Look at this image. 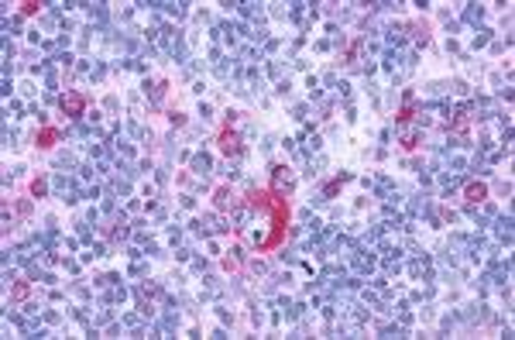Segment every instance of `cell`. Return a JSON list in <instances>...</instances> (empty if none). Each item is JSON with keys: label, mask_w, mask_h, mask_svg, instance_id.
Listing matches in <instances>:
<instances>
[{"label": "cell", "mask_w": 515, "mask_h": 340, "mask_svg": "<svg viewBox=\"0 0 515 340\" xmlns=\"http://www.w3.org/2000/svg\"><path fill=\"white\" fill-rule=\"evenodd\" d=\"M217 206H220V210H227V206L234 210V206H237V203H234V193H227V189H217Z\"/></svg>", "instance_id": "obj_6"}, {"label": "cell", "mask_w": 515, "mask_h": 340, "mask_svg": "<svg viewBox=\"0 0 515 340\" xmlns=\"http://www.w3.org/2000/svg\"><path fill=\"white\" fill-rule=\"evenodd\" d=\"M28 292H31V289H28V282H17V285L11 289V299H14V303H21V299H28Z\"/></svg>", "instance_id": "obj_7"}, {"label": "cell", "mask_w": 515, "mask_h": 340, "mask_svg": "<svg viewBox=\"0 0 515 340\" xmlns=\"http://www.w3.org/2000/svg\"><path fill=\"white\" fill-rule=\"evenodd\" d=\"M220 151H223V155H237V151H240V137H237V131H230V127H227V131L220 134Z\"/></svg>", "instance_id": "obj_2"}, {"label": "cell", "mask_w": 515, "mask_h": 340, "mask_svg": "<svg viewBox=\"0 0 515 340\" xmlns=\"http://www.w3.org/2000/svg\"><path fill=\"white\" fill-rule=\"evenodd\" d=\"M484 196H488V186H484V182H470L467 189H464V199H467V203H481Z\"/></svg>", "instance_id": "obj_3"}, {"label": "cell", "mask_w": 515, "mask_h": 340, "mask_svg": "<svg viewBox=\"0 0 515 340\" xmlns=\"http://www.w3.org/2000/svg\"><path fill=\"white\" fill-rule=\"evenodd\" d=\"M38 7H42V4H34V0H24V4H21V14H24V17H31V14H38Z\"/></svg>", "instance_id": "obj_9"}, {"label": "cell", "mask_w": 515, "mask_h": 340, "mask_svg": "<svg viewBox=\"0 0 515 340\" xmlns=\"http://www.w3.org/2000/svg\"><path fill=\"white\" fill-rule=\"evenodd\" d=\"M31 193H34V196H42V193H45V182L34 179V182H31Z\"/></svg>", "instance_id": "obj_10"}, {"label": "cell", "mask_w": 515, "mask_h": 340, "mask_svg": "<svg viewBox=\"0 0 515 340\" xmlns=\"http://www.w3.org/2000/svg\"><path fill=\"white\" fill-rule=\"evenodd\" d=\"M58 141V131L55 127H42V134H38V148H52Z\"/></svg>", "instance_id": "obj_4"}, {"label": "cell", "mask_w": 515, "mask_h": 340, "mask_svg": "<svg viewBox=\"0 0 515 340\" xmlns=\"http://www.w3.org/2000/svg\"><path fill=\"white\" fill-rule=\"evenodd\" d=\"M416 145H419V134H416V131H409V134H402V148H405V151H412Z\"/></svg>", "instance_id": "obj_8"}, {"label": "cell", "mask_w": 515, "mask_h": 340, "mask_svg": "<svg viewBox=\"0 0 515 340\" xmlns=\"http://www.w3.org/2000/svg\"><path fill=\"white\" fill-rule=\"evenodd\" d=\"M58 107H62L66 117H79V113L86 110V96H83V93H66V96L58 100Z\"/></svg>", "instance_id": "obj_1"}, {"label": "cell", "mask_w": 515, "mask_h": 340, "mask_svg": "<svg viewBox=\"0 0 515 340\" xmlns=\"http://www.w3.org/2000/svg\"><path fill=\"white\" fill-rule=\"evenodd\" d=\"M412 113H416V107H412V93H409V96H405V107H402V110L395 113V121H399V124H409V121H412Z\"/></svg>", "instance_id": "obj_5"}]
</instances>
